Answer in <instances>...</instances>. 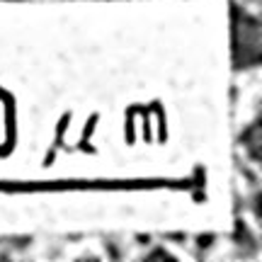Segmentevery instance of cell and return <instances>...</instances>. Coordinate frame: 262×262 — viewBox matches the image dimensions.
<instances>
[{
    "instance_id": "6da1fadb",
    "label": "cell",
    "mask_w": 262,
    "mask_h": 262,
    "mask_svg": "<svg viewBox=\"0 0 262 262\" xmlns=\"http://www.w3.org/2000/svg\"><path fill=\"white\" fill-rule=\"evenodd\" d=\"M260 61V29L248 15L235 12V63L253 66Z\"/></svg>"
}]
</instances>
